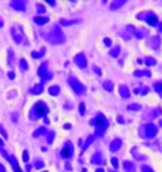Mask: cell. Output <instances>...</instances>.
<instances>
[{"label": "cell", "mask_w": 162, "mask_h": 172, "mask_svg": "<svg viewBox=\"0 0 162 172\" xmlns=\"http://www.w3.org/2000/svg\"><path fill=\"white\" fill-rule=\"evenodd\" d=\"M47 113H49V108L44 104L43 101H38L34 104V107L31 108V113H30V118L31 120H37L41 118V117H46Z\"/></svg>", "instance_id": "obj_1"}, {"label": "cell", "mask_w": 162, "mask_h": 172, "mask_svg": "<svg viewBox=\"0 0 162 172\" xmlns=\"http://www.w3.org/2000/svg\"><path fill=\"white\" fill-rule=\"evenodd\" d=\"M91 125L95 127L97 135H103L104 132H105V129L108 128V120L104 117V114H98V115L91 121Z\"/></svg>", "instance_id": "obj_2"}, {"label": "cell", "mask_w": 162, "mask_h": 172, "mask_svg": "<svg viewBox=\"0 0 162 172\" xmlns=\"http://www.w3.org/2000/svg\"><path fill=\"white\" fill-rule=\"evenodd\" d=\"M46 38H47V40H50V41H51V43H54V44H60V43H63V41L65 40L64 34L61 33V30H60L58 26H54L53 30L50 31V34L46 36Z\"/></svg>", "instance_id": "obj_3"}, {"label": "cell", "mask_w": 162, "mask_h": 172, "mask_svg": "<svg viewBox=\"0 0 162 172\" xmlns=\"http://www.w3.org/2000/svg\"><path fill=\"white\" fill-rule=\"evenodd\" d=\"M68 84H70L71 88L74 90V92H77V94H84V92H85V87H84L76 77H73V75L68 77Z\"/></svg>", "instance_id": "obj_4"}, {"label": "cell", "mask_w": 162, "mask_h": 172, "mask_svg": "<svg viewBox=\"0 0 162 172\" xmlns=\"http://www.w3.org/2000/svg\"><path fill=\"white\" fill-rule=\"evenodd\" d=\"M37 73L43 78V81H47V80H50V78H53V74L49 71V64H47V63H43V64L38 67Z\"/></svg>", "instance_id": "obj_5"}, {"label": "cell", "mask_w": 162, "mask_h": 172, "mask_svg": "<svg viewBox=\"0 0 162 172\" xmlns=\"http://www.w3.org/2000/svg\"><path fill=\"white\" fill-rule=\"evenodd\" d=\"M158 134V128L154 124H146L145 125V137L146 138H154Z\"/></svg>", "instance_id": "obj_6"}, {"label": "cell", "mask_w": 162, "mask_h": 172, "mask_svg": "<svg viewBox=\"0 0 162 172\" xmlns=\"http://www.w3.org/2000/svg\"><path fill=\"white\" fill-rule=\"evenodd\" d=\"M11 36H13V38L16 40V43H19V44H26V37L22 34V31L16 30L14 27L11 29Z\"/></svg>", "instance_id": "obj_7"}, {"label": "cell", "mask_w": 162, "mask_h": 172, "mask_svg": "<svg viewBox=\"0 0 162 172\" xmlns=\"http://www.w3.org/2000/svg\"><path fill=\"white\" fill-rule=\"evenodd\" d=\"M74 63L78 65L80 68H85L87 67V58L83 53H78L76 57H74Z\"/></svg>", "instance_id": "obj_8"}, {"label": "cell", "mask_w": 162, "mask_h": 172, "mask_svg": "<svg viewBox=\"0 0 162 172\" xmlns=\"http://www.w3.org/2000/svg\"><path fill=\"white\" fill-rule=\"evenodd\" d=\"M61 156L65 158V159H68V158L73 156V145H71V142H67L65 147L61 149Z\"/></svg>", "instance_id": "obj_9"}, {"label": "cell", "mask_w": 162, "mask_h": 172, "mask_svg": "<svg viewBox=\"0 0 162 172\" xmlns=\"http://www.w3.org/2000/svg\"><path fill=\"white\" fill-rule=\"evenodd\" d=\"M10 6L14 10L23 11L26 9V2H23V0H13V2H10Z\"/></svg>", "instance_id": "obj_10"}, {"label": "cell", "mask_w": 162, "mask_h": 172, "mask_svg": "<svg viewBox=\"0 0 162 172\" xmlns=\"http://www.w3.org/2000/svg\"><path fill=\"white\" fill-rule=\"evenodd\" d=\"M145 22L148 23L149 26H157L158 23H159V20H158V17L155 16L154 13H148V16H146V19H145Z\"/></svg>", "instance_id": "obj_11"}, {"label": "cell", "mask_w": 162, "mask_h": 172, "mask_svg": "<svg viewBox=\"0 0 162 172\" xmlns=\"http://www.w3.org/2000/svg\"><path fill=\"white\" fill-rule=\"evenodd\" d=\"M121 145H122V141L121 140H114L110 144V149L112 151V152H115V151H118L119 148H121Z\"/></svg>", "instance_id": "obj_12"}, {"label": "cell", "mask_w": 162, "mask_h": 172, "mask_svg": "<svg viewBox=\"0 0 162 172\" xmlns=\"http://www.w3.org/2000/svg\"><path fill=\"white\" fill-rule=\"evenodd\" d=\"M92 162H94V164H97V165H103V164H104V158H103V155H101L100 152L94 154V156H92Z\"/></svg>", "instance_id": "obj_13"}, {"label": "cell", "mask_w": 162, "mask_h": 172, "mask_svg": "<svg viewBox=\"0 0 162 172\" xmlns=\"http://www.w3.org/2000/svg\"><path fill=\"white\" fill-rule=\"evenodd\" d=\"M125 4V0H115V2L111 3V10H117V9L122 7Z\"/></svg>", "instance_id": "obj_14"}, {"label": "cell", "mask_w": 162, "mask_h": 172, "mask_svg": "<svg viewBox=\"0 0 162 172\" xmlns=\"http://www.w3.org/2000/svg\"><path fill=\"white\" fill-rule=\"evenodd\" d=\"M119 94H121L122 98H128V97H130V90H128V87L119 85Z\"/></svg>", "instance_id": "obj_15"}, {"label": "cell", "mask_w": 162, "mask_h": 172, "mask_svg": "<svg viewBox=\"0 0 162 172\" xmlns=\"http://www.w3.org/2000/svg\"><path fill=\"white\" fill-rule=\"evenodd\" d=\"M34 22L37 23V24L43 26V24H46V23L49 22V17H46V16H37V17H34Z\"/></svg>", "instance_id": "obj_16"}, {"label": "cell", "mask_w": 162, "mask_h": 172, "mask_svg": "<svg viewBox=\"0 0 162 172\" xmlns=\"http://www.w3.org/2000/svg\"><path fill=\"white\" fill-rule=\"evenodd\" d=\"M9 161H10V164L13 165V169H14V172H22V171H20V167H19V162H17L16 159H14L13 156H11V155L9 156Z\"/></svg>", "instance_id": "obj_17"}, {"label": "cell", "mask_w": 162, "mask_h": 172, "mask_svg": "<svg viewBox=\"0 0 162 172\" xmlns=\"http://www.w3.org/2000/svg\"><path fill=\"white\" fill-rule=\"evenodd\" d=\"M43 92V84H37L31 88V94H41Z\"/></svg>", "instance_id": "obj_18"}, {"label": "cell", "mask_w": 162, "mask_h": 172, "mask_svg": "<svg viewBox=\"0 0 162 172\" xmlns=\"http://www.w3.org/2000/svg\"><path fill=\"white\" fill-rule=\"evenodd\" d=\"M145 34H146V31H145V30H142V29H138V30H135V31H134V36H135V37H138V38H144V37H145Z\"/></svg>", "instance_id": "obj_19"}, {"label": "cell", "mask_w": 162, "mask_h": 172, "mask_svg": "<svg viewBox=\"0 0 162 172\" xmlns=\"http://www.w3.org/2000/svg\"><path fill=\"white\" fill-rule=\"evenodd\" d=\"M46 132H47V129L44 128V127H40V128H37V129H36V131H34V134H33V135H34V137L37 138V137H41L43 134H46Z\"/></svg>", "instance_id": "obj_20"}, {"label": "cell", "mask_w": 162, "mask_h": 172, "mask_svg": "<svg viewBox=\"0 0 162 172\" xmlns=\"http://www.w3.org/2000/svg\"><path fill=\"white\" fill-rule=\"evenodd\" d=\"M77 23H80V20H61L60 24L61 26H71V24H77Z\"/></svg>", "instance_id": "obj_21"}, {"label": "cell", "mask_w": 162, "mask_h": 172, "mask_svg": "<svg viewBox=\"0 0 162 172\" xmlns=\"http://www.w3.org/2000/svg\"><path fill=\"white\" fill-rule=\"evenodd\" d=\"M44 53H46V49H41L40 53H38V51H33V53H31V57H33V58H40V57L44 56Z\"/></svg>", "instance_id": "obj_22"}, {"label": "cell", "mask_w": 162, "mask_h": 172, "mask_svg": "<svg viewBox=\"0 0 162 172\" xmlns=\"http://www.w3.org/2000/svg\"><path fill=\"white\" fill-rule=\"evenodd\" d=\"M49 92H50V95H57V94L60 92V87H58V85L50 87V88H49Z\"/></svg>", "instance_id": "obj_23"}, {"label": "cell", "mask_w": 162, "mask_h": 172, "mask_svg": "<svg viewBox=\"0 0 162 172\" xmlns=\"http://www.w3.org/2000/svg\"><path fill=\"white\" fill-rule=\"evenodd\" d=\"M144 61H145L146 65H155V64H157V60H155L154 57H145Z\"/></svg>", "instance_id": "obj_24"}, {"label": "cell", "mask_w": 162, "mask_h": 172, "mask_svg": "<svg viewBox=\"0 0 162 172\" xmlns=\"http://www.w3.org/2000/svg\"><path fill=\"white\" fill-rule=\"evenodd\" d=\"M124 168H125V169H127V171H134L135 169V165L132 164V162H130V161H125L124 162Z\"/></svg>", "instance_id": "obj_25"}, {"label": "cell", "mask_w": 162, "mask_h": 172, "mask_svg": "<svg viewBox=\"0 0 162 172\" xmlns=\"http://www.w3.org/2000/svg\"><path fill=\"white\" fill-rule=\"evenodd\" d=\"M141 75H151V73L149 71H141V70H137V71H134V77H141Z\"/></svg>", "instance_id": "obj_26"}, {"label": "cell", "mask_w": 162, "mask_h": 172, "mask_svg": "<svg viewBox=\"0 0 162 172\" xmlns=\"http://www.w3.org/2000/svg\"><path fill=\"white\" fill-rule=\"evenodd\" d=\"M119 50H121V49H119L118 46H117V47H114V49L110 51V56H111V57H118V54H119Z\"/></svg>", "instance_id": "obj_27"}, {"label": "cell", "mask_w": 162, "mask_h": 172, "mask_svg": "<svg viewBox=\"0 0 162 172\" xmlns=\"http://www.w3.org/2000/svg\"><path fill=\"white\" fill-rule=\"evenodd\" d=\"M104 88H105L107 91H112V81H110V80L104 81Z\"/></svg>", "instance_id": "obj_28"}, {"label": "cell", "mask_w": 162, "mask_h": 172, "mask_svg": "<svg viewBox=\"0 0 162 172\" xmlns=\"http://www.w3.org/2000/svg\"><path fill=\"white\" fill-rule=\"evenodd\" d=\"M94 140H95V137H94V135H91V137H88V138H87V141L84 142V145H83V149H85V148L88 147V145H90V144H91Z\"/></svg>", "instance_id": "obj_29"}, {"label": "cell", "mask_w": 162, "mask_h": 172, "mask_svg": "<svg viewBox=\"0 0 162 172\" xmlns=\"http://www.w3.org/2000/svg\"><path fill=\"white\" fill-rule=\"evenodd\" d=\"M154 88H155V91H157V92H159L161 97H162V83H155L154 84Z\"/></svg>", "instance_id": "obj_30"}, {"label": "cell", "mask_w": 162, "mask_h": 172, "mask_svg": "<svg viewBox=\"0 0 162 172\" xmlns=\"http://www.w3.org/2000/svg\"><path fill=\"white\" fill-rule=\"evenodd\" d=\"M20 68H22L23 71H26L27 68H29V64H27V61H26L24 58H22V60H20Z\"/></svg>", "instance_id": "obj_31"}, {"label": "cell", "mask_w": 162, "mask_h": 172, "mask_svg": "<svg viewBox=\"0 0 162 172\" xmlns=\"http://www.w3.org/2000/svg\"><path fill=\"white\" fill-rule=\"evenodd\" d=\"M128 110L130 111H138V110H141V105L139 104H131V105H128Z\"/></svg>", "instance_id": "obj_32"}, {"label": "cell", "mask_w": 162, "mask_h": 172, "mask_svg": "<svg viewBox=\"0 0 162 172\" xmlns=\"http://www.w3.org/2000/svg\"><path fill=\"white\" fill-rule=\"evenodd\" d=\"M141 172H155V171L151 167H148V165H142L141 167Z\"/></svg>", "instance_id": "obj_33"}, {"label": "cell", "mask_w": 162, "mask_h": 172, "mask_svg": "<svg viewBox=\"0 0 162 172\" xmlns=\"http://www.w3.org/2000/svg\"><path fill=\"white\" fill-rule=\"evenodd\" d=\"M148 87H144L142 90H135V92H138V94H148Z\"/></svg>", "instance_id": "obj_34"}, {"label": "cell", "mask_w": 162, "mask_h": 172, "mask_svg": "<svg viewBox=\"0 0 162 172\" xmlns=\"http://www.w3.org/2000/svg\"><path fill=\"white\" fill-rule=\"evenodd\" d=\"M159 37H154V38H152V46H154V47H158V46H159Z\"/></svg>", "instance_id": "obj_35"}, {"label": "cell", "mask_w": 162, "mask_h": 172, "mask_svg": "<svg viewBox=\"0 0 162 172\" xmlns=\"http://www.w3.org/2000/svg\"><path fill=\"white\" fill-rule=\"evenodd\" d=\"M78 110H80V114H81V115H84V114H85V105H84V102H81V104H80V108H78Z\"/></svg>", "instance_id": "obj_36"}, {"label": "cell", "mask_w": 162, "mask_h": 172, "mask_svg": "<svg viewBox=\"0 0 162 172\" xmlns=\"http://www.w3.org/2000/svg\"><path fill=\"white\" fill-rule=\"evenodd\" d=\"M29 159H30V156H29V152H27V151H24V152H23V161L26 162H29Z\"/></svg>", "instance_id": "obj_37"}, {"label": "cell", "mask_w": 162, "mask_h": 172, "mask_svg": "<svg viewBox=\"0 0 162 172\" xmlns=\"http://www.w3.org/2000/svg\"><path fill=\"white\" fill-rule=\"evenodd\" d=\"M111 164H112V167L117 169V168H118V159H117V158H111Z\"/></svg>", "instance_id": "obj_38"}, {"label": "cell", "mask_w": 162, "mask_h": 172, "mask_svg": "<svg viewBox=\"0 0 162 172\" xmlns=\"http://www.w3.org/2000/svg\"><path fill=\"white\" fill-rule=\"evenodd\" d=\"M37 11L38 13H44V11H46V7H44L43 4H37Z\"/></svg>", "instance_id": "obj_39"}, {"label": "cell", "mask_w": 162, "mask_h": 172, "mask_svg": "<svg viewBox=\"0 0 162 172\" xmlns=\"http://www.w3.org/2000/svg\"><path fill=\"white\" fill-rule=\"evenodd\" d=\"M34 167L36 168H43L44 167V162L43 161H38V159H37V161H36V164H34Z\"/></svg>", "instance_id": "obj_40"}, {"label": "cell", "mask_w": 162, "mask_h": 172, "mask_svg": "<svg viewBox=\"0 0 162 172\" xmlns=\"http://www.w3.org/2000/svg\"><path fill=\"white\" fill-rule=\"evenodd\" d=\"M47 141H49V142H53V141H54V132H49V137H47Z\"/></svg>", "instance_id": "obj_41"}, {"label": "cell", "mask_w": 162, "mask_h": 172, "mask_svg": "<svg viewBox=\"0 0 162 172\" xmlns=\"http://www.w3.org/2000/svg\"><path fill=\"white\" fill-rule=\"evenodd\" d=\"M111 43H112V41H111L110 38H104V44H105L107 47H110V46H111Z\"/></svg>", "instance_id": "obj_42"}, {"label": "cell", "mask_w": 162, "mask_h": 172, "mask_svg": "<svg viewBox=\"0 0 162 172\" xmlns=\"http://www.w3.org/2000/svg\"><path fill=\"white\" fill-rule=\"evenodd\" d=\"M0 132H2V135H3V137H4V138H7V134H6V131H4V128H3V127H2V125H0Z\"/></svg>", "instance_id": "obj_43"}, {"label": "cell", "mask_w": 162, "mask_h": 172, "mask_svg": "<svg viewBox=\"0 0 162 172\" xmlns=\"http://www.w3.org/2000/svg\"><path fill=\"white\" fill-rule=\"evenodd\" d=\"M7 75H9V78H10V80H13V78H14V73H13V71H10Z\"/></svg>", "instance_id": "obj_44"}, {"label": "cell", "mask_w": 162, "mask_h": 172, "mask_svg": "<svg viewBox=\"0 0 162 172\" xmlns=\"http://www.w3.org/2000/svg\"><path fill=\"white\" fill-rule=\"evenodd\" d=\"M94 71H95L97 74H101V70H100V68H97V67H94Z\"/></svg>", "instance_id": "obj_45"}, {"label": "cell", "mask_w": 162, "mask_h": 172, "mask_svg": "<svg viewBox=\"0 0 162 172\" xmlns=\"http://www.w3.org/2000/svg\"><path fill=\"white\" fill-rule=\"evenodd\" d=\"M0 172H6V168H4V167H3V165H2V164H0Z\"/></svg>", "instance_id": "obj_46"}, {"label": "cell", "mask_w": 162, "mask_h": 172, "mask_svg": "<svg viewBox=\"0 0 162 172\" xmlns=\"http://www.w3.org/2000/svg\"><path fill=\"white\" fill-rule=\"evenodd\" d=\"M64 128H65V129H70V128H71V125H70V124H65Z\"/></svg>", "instance_id": "obj_47"}, {"label": "cell", "mask_w": 162, "mask_h": 172, "mask_svg": "<svg viewBox=\"0 0 162 172\" xmlns=\"http://www.w3.org/2000/svg\"><path fill=\"white\" fill-rule=\"evenodd\" d=\"M49 3H50L51 6H56V2H54V0H49Z\"/></svg>", "instance_id": "obj_48"}, {"label": "cell", "mask_w": 162, "mask_h": 172, "mask_svg": "<svg viewBox=\"0 0 162 172\" xmlns=\"http://www.w3.org/2000/svg\"><path fill=\"white\" fill-rule=\"evenodd\" d=\"M118 122H119V124H122V122H124V120H122V117H118Z\"/></svg>", "instance_id": "obj_49"}, {"label": "cell", "mask_w": 162, "mask_h": 172, "mask_svg": "<svg viewBox=\"0 0 162 172\" xmlns=\"http://www.w3.org/2000/svg\"><path fill=\"white\" fill-rule=\"evenodd\" d=\"M95 172H105V171H104L103 168H97V171H95Z\"/></svg>", "instance_id": "obj_50"}, {"label": "cell", "mask_w": 162, "mask_h": 172, "mask_svg": "<svg viewBox=\"0 0 162 172\" xmlns=\"http://www.w3.org/2000/svg\"><path fill=\"white\" fill-rule=\"evenodd\" d=\"M159 30H161V31H162V24H161V26H159Z\"/></svg>", "instance_id": "obj_51"}, {"label": "cell", "mask_w": 162, "mask_h": 172, "mask_svg": "<svg viewBox=\"0 0 162 172\" xmlns=\"http://www.w3.org/2000/svg\"><path fill=\"white\" fill-rule=\"evenodd\" d=\"M159 122H161V127H162V120H161V121H159Z\"/></svg>", "instance_id": "obj_52"}]
</instances>
